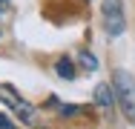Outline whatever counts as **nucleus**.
Instances as JSON below:
<instances>
[{"label":"nucleus","instance_id":"obj_1","mask_svg":"<svg viewBox=\"0 0 135 129\" xmlns=\"http://www.w3.org/2000/svg\"><path fill=\"white\" fill-rule=\"evenodd\" d=\"M112 89L118 95V106H121L124 118L129 123H135V77L129 72H124V69H118L112 75Z\"/></svg>","mask_w":135,"mask_h":129},{"label":"nucleus","instance_id":"obj_2","mask_svg":"<svg viewBox=\"0 0 135 129\" xmlns=\"http://www.w3.org/2000/svg\"><path fill=\"white\" fill-rule=\"evenodd\" d=\"M0 101L6 103L23 123H29V126H37V109L32 106L29 101H23L20 98V92L15 89V86H9V83H0Z\"/></svg>","mask_w":135,"mask_h":129},{"label":"nucleus","instance_id":"obj_3","mask_svg":"<svg viewBox=\"0 0 135 129\" xmlns=\"http://www.w3.org/2000/svg\"><path fill=\"white\" fill-rule=\"evenodd\" d=\"M101 17H104V26L112 37L124 34L127 29V17H124V9H121V0H104L101 3Z\"/></svg>","mask_w":135,"mask_h":129},{"label":"nucleus","instance_id":"obj_4","mask_svg":"<svg viewBox=\"0 0 135 129\" xmlns=\"http://www.w3.org/2000/svg\"><path fill=\"white\" fill-rule=\"evenodd\" d=\"M115 101H118V95L112 92L109 83H98V86H95V103H98V106H112Z\"/></svg>","mask_w":135,"mask_h":129},{"label":"nucleus","instance_id":"obj_5","mask_svg":"<svg viewBox=\"0 0 135 129\" xmlns=\"http://www.w3.org/2000/svg\"><path fill=\"white\" fill-rule=\"evenodd\" d=\"M55 72H57V77H63V80H72V77H75V66H72L69 57H60V60L55 63Z\"/></svg>","mask_w":135,"mask_h":129},{"label":"nucleus","instance_id":"obj_6","mask_svg":"<svg viewBox=\"0 0 135 129\" xmlns=\"http://www.w3.org/2000/svg\"><path fill=\"white\" fill-rule=\"evenodd\" d=\"M78 60H81L83 69H98V57H95L92 52H81V54H78Z\"/></svg>","mask_w":135,"mask_h":129},{"label":"nucleus","instance_id":"obj_7","mask_svg":"<svg viewBox=\"0 0 135 129\" xmlns=\"http://www.w3.org/2000/svg\"><path fill=\"white\" fill-rule=\"evenodd\" d=\"M0 129H15V123H12L6 115H0Z\"/></svg>","mask_w":135,"mask_h":129},{"label":"nucleus","instance_id":"obj_8","mask_svg":"<svg viewBox=\"0 0 135 129\" xmlns=\"http://www.w3.org/2000/svg\"><path fill=\"white\" fill-rule=\"evenodd\" d=\"M6 6H9V0H0V14H6Z\"/></svg>","mask_w":135,"mask_h":129}]
</instances>
